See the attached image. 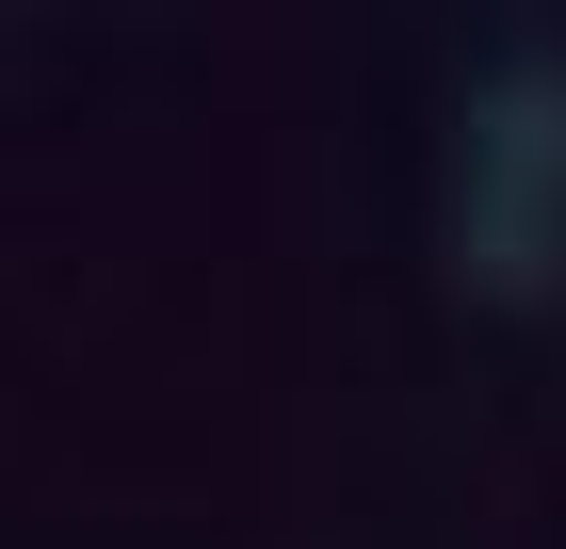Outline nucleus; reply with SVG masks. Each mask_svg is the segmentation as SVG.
I'll list each match as a JSON object with an SVG mask.
<instances>
[{"instance_id": "obj_1", "label": "nucleus", "mask_w": 566, "mask_h": 549, "mask_svg": "<svg viewBox=\"0 0 566 549\" xmlns=\"http://www.w3.org/2000/svg\"><path fill=\"white\" fill-rule=\"evenodd\" d=\"M470 275L551 292L566 275V65H502L470 129Z\"/></svg>"}]
</instances>
